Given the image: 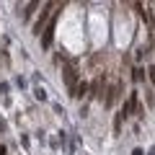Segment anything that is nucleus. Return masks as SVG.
<instances>
[{
	"label": "nucleus",
	"instance_id": "7ed1b4c3",
	"mask_svg": "<svg viewBox=\"0 0 155 155\" xmlns=\"http://www.w3.org/2000/svg\"><path fill=\"white\" fill-rule=\"evenodd\" d=\"M54 26H57V16L49 21V26L44 28V36H41V49H49L52 47V36H54Z\"/></svg>",
	"mask_w": 155,
	"mask_h": 155
},
{
	"label": "nucleus",
	"instance_id": "f03ea898",
	"mask_svg": "<svg viewBox=\"0 0 155 155\" xmlns=\"http://www.w3.org/2000/svg\"><path fill=\"white\" fill-rule=\"evenodd\" d=\"M65 83H67V91H70V96H75V88H78V67L72 65V62L65 67Z\"/></svg>",
	"mask_w": 155,
	"mask_h": 155
},
{
	"label": "nucleus",
	"instance_id": "6e6552de",
	"mask_svg": "<svg viewBox=\"0 0 155 155\" xmlns=\"http://www.w3.org/2000/svg\"><path fill=\"white\" fill-rule=\"evenodd\" d=\"M147 72H150V80H153V83H155V67H150Z\"/></svg>",
	"mask_w": 155,
	"mask_h": 155
},
{
	"label": "nucleus",
	"instance_id": "f257e3e1",
	"mask_svg": "<svg viewBox=\"0 0 155 155\" xmlns=\"http://www.w3.org/2000/svg\"><path fill=\"white\" fill-rule=\"evenodd\" d=\"M52 8H54L52 3H47V5L41 8L39 18L34 21V26H31V34H34V36H39V34H41V28H44V26H49V23H47V18H49V11H52Z\"/></svg>",
	"mask_w": 155,
	"mask_h": 155
},
{
	"label": "nucleus",
	"instance_id": "20e7f679",
	"mask_svg": "<svg viewBox=\"0 0 155 155\" xmlns=\"http://www.w3.org/2000/svg\"><path fill=\"white\" fill-rule=\"evenodd\" d=\"M119 88H122V85H119V80L109 85V91H106V101H104V106H111V104L116 101V96H119Z\"/></svg>",
	"mask_w": 155,
	"mask_h": 155
},
{
	"label": "nucleus",
	"instance_id": "39448f33",
	"mask_svg": "<svg viewBox=\"0 0 155 155\" xmlns=\"http://www.w3.org/2000/svg\"><path fill=\"white\" fill-rule=\"evenodd\" d=\"M85 93H88V83H85V80H80V83H78V88H75V98H83Z\"/></svg>",
	"mask_w": 155,
	"mask_h": 155
},
{
	"label": "nucleus",
	"instance_id": "0eeeda50",
	"mask_svg": "<svg viewBox=\"0 0 155 155\" xmlns=\"http://www.w3.org/2000/svg\"><path fill=\"white\" fill-rule=\"evenodd\" d=\"M36 98H41V101L47 98V93H44V88H36Z\"/></svg>",
	"mask_w": 155,
	"mask_h": 155
},
{
	"label": "nucleus",
	"instance_id": "423d86ee",
	"mask_svg": "<svg viewBox=\"0 0 155 155\" xmlns=\"http://www.w3.org/2000/svg\"><path fill=\"white\" fill-rule=\"evenodd\" d=\"M132 78H134V83H140V80L145 78V70H142V67H134V70H132Z\"/></svg>",
	"mask_w": 155,
	"mask_h": 155
},
{
	"label": "nucleus",
	"instance_id": "1a4fd4ad",
	"mask_svg": "<svg viewBox=\"0 0 155 155\" xmlns=\"http://www.w3.org/2000/svg\"><path fill=\"white\" fill-rule=\"evenodd\" d=\"M132 155H145V153H142V150H140V147H137V150H134V153H132Z\"/></svg>",
	"mask_w": 155,
	"mask_h": 155
},
{
	"label": "nucleus",
	"instance_id": "9d476101",
	"mask_svg": "<svg viewBox=\"0 0 155 155\" xmlns=\"http://www.w3.org/2000/svg\"><path fill=\"white\" fill-rule=\"evenodd\" d=\"M153 44H155V39H153Z\"/></svg>",
	"mask_w": 155,
	"mask_h": 155
}]
</instances>
